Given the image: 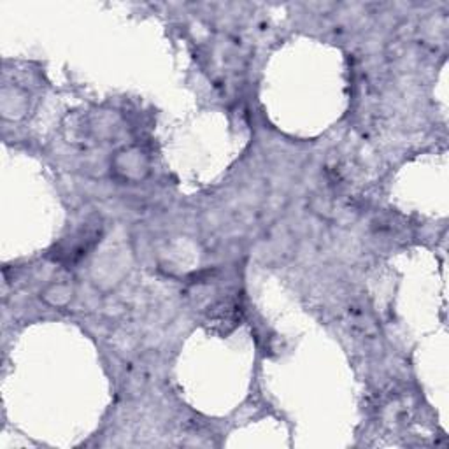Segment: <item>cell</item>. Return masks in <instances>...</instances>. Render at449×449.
Returning <instances> with one entry per match:
<instances>
[{
    "mask_svg": "<svg viewBox=\"0 0 449 449\" xmlns=\"http://www.w3.org/2000/svg\"><path fill=\"white\" fill-rule=\"evenodd\" d=\"M46 295H55V297L48 298V302L51 305H56V308H62L72 298V290L67 284H53L44 291V297Z\"/></svg>",
    "mask_w": 449,
    "mask_h": 449,
    "instance_id": "7a4b0ae2",
    "label": "cell"
},
{
    "mask_svg": "<svg viewBox=\"0 0 449 449\" xmlns=\"http://www.w3.org/2000/svg\"><path fill=\"white\" fill-rule=\"evenodd\" d=\"M114 167L125 179H142L148 174V160L139 149H123L114 162Z\"/></svg>",
    "mask_w": 449,
    "mask_h": 449,
    "instance_id": "6da1fadb",
    "label": "cell"
}]
</instances>
